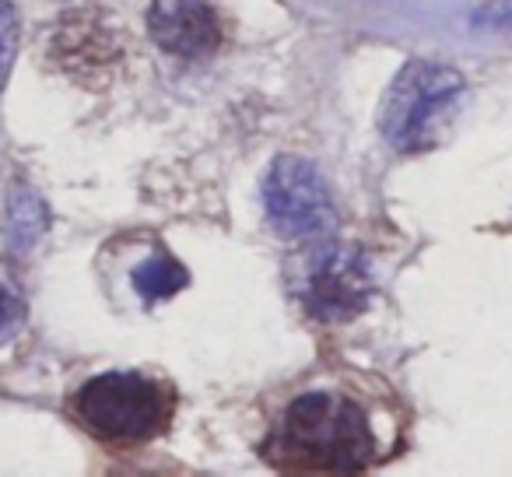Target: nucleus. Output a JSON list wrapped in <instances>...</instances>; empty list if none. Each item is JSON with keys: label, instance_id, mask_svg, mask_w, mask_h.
<instances>
[{"label": "nucleus", "instance_id": "1", "mask_svg": "<svg viewBox=\"0 0 512 477\" xmlns=\"http://www.w3.org/2000/svg\"><path fill=\"white\" fill-rule=\"evenodd\" d=\"M278 442L316 470H358L372 460V435L362 407L334 393H306L285 411Z\"/></svg>", "mask_w": 512, "mask_h": 477}, {"label": "nucleus", "instance_id": "2", "mask_svg": "<svg viewBox=\"0 0 512 477\" xmlns=\"http://www.w3.org/2000/svg\"><path fill=\"white\" fill-rule=\"evenodd\" d=\"M74 414L106 442H141L169 421V397L141 372H102L74 397Z\"/></svg>", "mask_w": 512, "mask_h": 477}, {"label": "nucleus", "instance_id": "3", "mask_svg": "<svg viewBox=\"0 0 512 477\" xmlns=\"http://www.w3.org/2000/svg\"><path fill=\"white\" fill-rule=\"evenodd\" d=\"M463 78L446 64L414 60L393 78L383 106H379V130L400 151H421L432 144L435 127H442L449 109L460 102Z\"/></svg>", "mask_w": 512, "mask_h": 477}, {"label": "nucleus", "instance_id": "4", "mask_svg": "<svg viewBox=\"0 0 512 477\" xmlns=\"http://www.w3.org/2000/svg\"><path fill=\"white\" fill-rule=\"evenodd\" d=\"M264 207L271 225L288 239H313L334 225V200L306 158L281 155L264 179Z\"/></svg>", "mask_w": 512, "mask_h": 477}, {"label": "nucleus", "instance_id": "5", "mask_svg": "<svg viewBox=\"0 0 512 477\" xmlns=\"http://www.w3.org/2000/svg\"><path fill=\"white\" fill-rule=\"evenodd\" d=\"M376 292L369 260L351 246H327L309 257L302 278L306 309L323 323H348L365 313Z\"/></svg>", "mask_w": 512, "mask_h": 477}, {"label": "nucleus", "instance_id": "6", "mask_svg": "<svg viewBox=\"0 0 512 477\" xmlns=\"http://www.w3.org/2000/svg\"><path fill=\"white\" fill-rule=\"evenodd\" d=\"M148 29L176 57H207L221 46V18L211 0H151Z\"/></svg>", "mask_w": 512, "mask_h": 477}, {"label": "nucleus", "instance_id": "7", "mask_svg": "<svg viewBox=\"0 0 512 477\" xmlns=\"http://www.w3.org/2000/svg\"><path fill=\"white\" fill-rule=\"evenodd\" d=\"M130 281H134V292L141 295V302L148 306V302H158V299H172L179 288H186L190 274H186V267L179 264L176 257L155 250L151 257H144L141 264L134 267V278Z\"/></svg>", "mask_w": 512, "mask_h": 477}, {"label": "nucleus", "instance_id": "8", "mask_svg": "<svg viewBox=\"0 0 512 477\" xmlns=\"http://www.w3.org/2000/svg\"><path fill=\"white\" fill-rule=\"evenodd\" d=\"M18 39H22V18L11 0H0V92L8 88L11 67L18 57Z\"/></svg>", "mask_w": 512, "mask_h": 477}, {"label": "nucleus", "instance_id": "9", "mask_svg": "<svg viewBox=\"0 0 512 477\" xmlns=\"http://www.w3.org/2000/svg\"><path fill=\"white\" fill-rule=\"evenodd\" d=\"M22 320H25V302H22V295H18L15 288H8L4 281H0V344L11 341V337L18 334Z\"/></svg>", "mask_w": 512, "mask_h": 477}]
</instances>
